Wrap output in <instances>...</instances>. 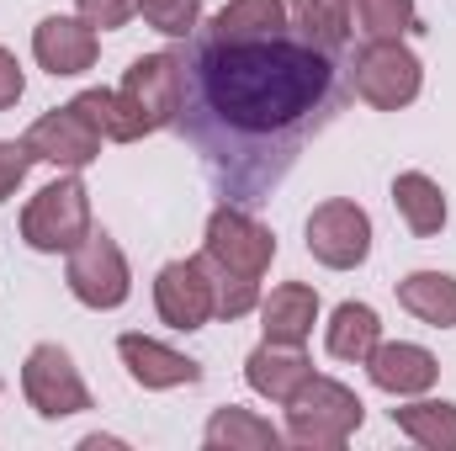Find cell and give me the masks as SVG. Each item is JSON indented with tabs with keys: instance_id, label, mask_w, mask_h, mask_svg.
Here are the masks:
<instances>
[{
	"instance_id": "484cf974",
	"label": "cell",
	"mask_w": 456,
	"mask_h": 451,
	"mask_svg": "<svg viewBox=\"0 0 456 451\" xmlns=\"http://www.w3.org/2000/svg\"><path fill=\"white\" fill-rule=\"evenodd\" d=\"M138 11L165 37H191L197 21H202V0H138Z\"/></svg>"
},
{
	"instance_id": "30bf717a",
	"label": "cell",
	"mask_w": 456,
	"mask_h": 451,
	"mask_svg": "<svg viewBox=\"0 0 456 451\" xmlns=\"http://www.w3.org/2000/svg\"><path fill=\"white\" fill-rule=\"evenodd\" d=\"M27 149H32V160H43V165H59V170H86L96 154H102V133L91 127V117L80 112L75 102L69 107H53V112H43L32 127H27V138H21Z\"/></svg>"
},
{
	"instance_id": "4fadbf2b",
	"label": "cell",
	"mask_w": 456,
	"mask_h": 451,
	"mask_svg": "<svg viewBox=\"0 0 456 451\" xmlns=\"http://www.w3.org/2000/svg\"><path fill=\"white\" fill-rule=\"evenodd\" d=\"M117 356H122V366L138 388H191V382H202V366L191 356H181V350H170V345H159L149 335H122Z\"/></svg>"
},
{
	"instance_id": "7402d4cb",
	"label": "cell",
	"mask_w": 456,
	"mask_h": 451,
	"mask_svg": "<svg viewBox=\"0 0 456 451\" xmlns=\"http://www.w3.org/2000/svg\"><path fill=\"white\" fill-rule=\"evenodd\" d=\"M382 340V319L366 303H340L330 319V356L335 361H366Z\"/></svg>"
},
{
	"instance_id": "4316f807",
	"label": "cell",
	"mask_w": 456,
	"mask_h": 451,
	"mask_svg": "<svg viewBox=\"0 0 456 451\" xmlns=\"http://www.w3.org/2000/svg\"><path fill=\"white\" fill-rule=\"evenodd\" d=\"M255 303H260V282H244V276L213 271V314H218V319H244Z\"/></svg>"
},
{
	"instance_id": "83f0119b",
	"label": "cell",
	"mask_w": 456,
	"mask_h": 451,
	"mask_svg": "<svg viewBox=\"0 0 456 451\" xmlns=\"http://www.w3.org/2000/svg\"><path fill=\"white\" fill-rule=\"evenodd\" d=\"M27 170H32V149L27 144H0V202L16 197V186L27 181Z\"/></svg>"
},
{
	"instance_id": "277c9868",
	"label": "cell",
	"mask_w": 456,
	"mask_h": 451,
	"mask_svg": "<svg viewBox=\"0 0 456 451\" xmlns=\"http://www.w3.org/2000/svg\"><path fill=\"white\" fill-rule=\"evenodd\" d=\"M86 234H91V192L75 176H59L53 186H43L21 213V239L43 255H69Z\"/></svg>"
},
{
	"instance_id": "6da1fadb",
	"label": "cell",
	"mask_w": 456,
	"mask_h": 451,
	"mask_svg": "<svg viewBox=\"0 0 456 451\" xmlns=\"http://www.w3.org/2000/svg\"><path fill=\"white\" fill-rule=\"evenodd\" d=\"M340 102L335 53L303 43L297 32L249 43H213L191 32V48L181 53L175 127L228 202H260L335 122Z\"/></svg>"
},
{
	"instance_id": "2e32d148",
	"label": "cell",
	"mask_w": 456,
	"mask_h": 451,
	"mask_svg": "<svg viewBox=\"0 0 456 451\" xmlns=\"http://www.w3.org/2000/svg\"><path fill=\"white\" fill-rule=\"evenodd\" d=\"M260 319H265V340L276 345H303L319 324V292L308 282H281L265 303H260Z\"/></svg>"
},
{
	"instance_id": "3957f363",
	"label": "cell",
	"mask_w": 456,
	"mask_h": 451,
	"mask_svg": "<svg viewBox=\"0 0 456 451\" xmlns=\"http://www.w3.org/2000/svg\"><path fill=\"white\" fill-rule=\"evenodd\" d=\"M202 255L213 271H228V276H244V282H260L276 260V234L249 218L239 202H224L213 208L208 218V239H202Z\"/></svg>"
},
{
	"instance_id": "8fae6325",
	"label": "cell",
	"mask_w": 456,
	"mask_h": 451,
	"mask_svg": "<svg viewBox=\"0 0 456 451\" xmlns=\"http://www.w3.org/2000/svg\"><path fill=\"white\" fill-rule=\"evenodd\" d=\"M154 308L170 330H202L213 319V266H208V255L170 260L154 282Z\"/></svg>"
},
{
	"instance_id": "52a82bcc",
	"label": "cell",
	"mask_w": 456,
	"mask_h": 451,
	"mask_svg": "<svg viewBox=\"0 0 456 451\" xmlns=\"http://www.w3.org/2000/svg\"><path fill=\"white\" fill-rule=\"evenodd\" d=\"M69 292L86 303V308H122L127 292H133V276H127V260L117 250L112 234H86L75 250H69V271H64Z\"/></svg>"
},
{
	"instance_id": "ffe728a7",
	"label": "cell",
	"mask_w": 456,
	"mask_h": 451,
	"mask_svg": "<svg viewBox=\"0 0 456 451\" xmlns=\"http://www.w3.org/2000/svg\"><path fill=\"white\" fill-rule=\"evenodd\" d=\"M208 447L213 451H276L281 447V430L271 425V420H260V414H249V409H218L213 420H208Z\"/></svg>"
},
{
	"instance_id": "8992f818",
	"label": "cell",
	"mask_w": 456,
	"mask_h": 451,
	"mask_svg": "<svg viewBox=\"0 0 456 451\" xmlns=\"http://www.w3.org/2000/svg\"><path fill=\"white\" fill-rule=\"evenodd\" d=\"M21 393L43 420H69V414L91 409V388L80 382V366L59 345H32V356L21 366Z\"/></svg>"
},
{
	"instance_id": "7c38bea8",
	"label": "cell",
	"mask_w": 456,
	"mask_h": 451,
	"mask_svg": "<svg viewBox=\"0 0 456 451\" xmlns=\"http://www.w3.org/2000/svg\"><path fill=\"white\" fill-rule=\"evenodd\" d=\"M32 53L53 80L59 75H86L96 64V27L86 16H43L37 32H32Z\"/></svg>"
},
{
	"instance_id": "d6986e66",
	"label": "cell",
	"mask_w": 456,
	"mask_h": 451,
	"mask_svg": "<svg viewBox=\"0 0 456 451\" xmlns=\"http://www.w3.org/2000/svg\"><path fill=\"white\" fill-rule=\"evenodd\" d=\"M393 202H398L403 224L414 228L419 239H430V234L446 228V197H441V186H436L430 176H419V170H403V176L393 181Z\"/></svg>"
},
{
	"instance_id": "ac0fdd59",
	"label": "cell",
	"mask_w": 456,
	"mask_h": 451,
	"mask_svg": "<svg viewBox=\"0 0 456 451\" xmlns=\"http://www.w3.org/2000/svg\"><path fill=\"white\" fill-rule=\"evenodd\" d=\"M398 303H403L419 324L452 330L456 324V276H446V271H414V276L398 282Z\"/></svg>"
},
{
	"instance_id": "603a6c76",
	"label": "cell",
	"mask_w": 456,
	"mask_h": 451,
	"mask_svg": "<svg viewBox=\"0 0 456 451\" xmlns=\"http://www.w3.org/2000/svg\"><path fill=\"white\" fill-rule=\"evenodd\" d=\"M393 425L425 451H456V404H403L393 409Z\"/></svg>"
},
{
	"instance_id": "44dd1931",
	"label": "cell",
	"mask_w": 456,
	"mask_h": 451,
	"mask_svg": "<svg viewBox=\"0 0 456 451\" xmlns=\"http://www.w3.org/2000/svg\"><path fill=\"white\" fill-rule=\"evenodd\" d=\"M292 27L303 43L340 53L350 43V0H292Z\"/></svg>"
},
{
	"instance_id": "f546056e",
	"label": "cell",
	"mask_w": 456,
	"mask_h": 451,
	"mask_svg": "<svg viewBox=\"0 0 456 451\" xmlns=\"http://www.w3.org/2000/svg\"><path fill=\"white\" fill-rule=\"evenodd\" d=\"M21 91H27L21 64H16V53H11V48H0V112H11V107L21 102Z\"/></svg>"
},
{
	"instance_id": "7a4b0ae2",
	"label": "cell",
	"mask_w": 456,
	"mask_h": 451,
	"mask_svg": "<svg viewBox=\"0 0 456 451\" xmlns=\"http://www.w3.org/2000/svg\"><path fill=\"white\" fill-rule=\"evenodd\" d=\"M361 398L335 382V377H308L292 398H287V441L314 451H335L361 430Z\"/></svg>"
},
{
	"instance_id": "ba28073f",
	"label": "cell",
	"mask_w": 456,
	"mask_h": 451,
	"mask_svg": "<svg viewBox=\"0 0 456 451\" xmlns=\"http://www.w3.org/2000/svg\"><path fill=\"white\" fill-rule=\"evenodd\" d=\"M117 91L138 112L143 133L170 127L175 112H181V53H143V59H133Z\"/></svg>"
},
{
	"instance_id": "cb8c5ba5",
	"label": "cell",
	"mask_w": 456,
	"mask_h": 451,
	"mask_svg": "<svg viewBox=\"0 0 456 451\" xmlns=\"http://www.w3.org/2000/svg\"><path fill=\"white\" fill-rule=\"evenodd\" d=\"M75 107L91 117V127L107 138V144H133V138H143V122H138V112L122 102V91H80L75 96Z\"/></svg>"
},
{
	"instance_id": "5bb4252c",
	"label": "cell",
	"mask_w": 456,
	"mask_h": 451,
	"mask_svg": "<svg viewBox=\"0 0 456 451\" xmlns=\"http://www.w3.org/2000/svg\"><path fill=\"white\" fill-rule=\"evenodd\" d=\"M366 372H371V382L382 388V393H393V398H419L425 388H436V356L425 350V345H409V340H393V345H382L377 340V350L366 356Z\"/></svg>"
},
{
	"instance_id": "5b68a950",
	"label": "cell",
	"mask_w": 456,
	"mask_h": 451,
	"mask_svg": "<svg viewBox=\"0 0 456 451\" xmlns=\"http://www.w3.org/2000/svg\"><path fill=\"white\" fill-rule=\"evenodd\" d=\"M419 86H425V70H419V59H414L398 37L366 43V48L355 53V64H350V91H355L366 107H377V112L409 107V102L419 96Z\"/></svg>"
},
{
	"instance_id": "d4e9b609",
	"label": "cell",
	"mask_w": 456,
	"mask_h": 451,
	"mask_svg": "<svg viewBox=\"0 0 456 451\" xmlns=\"http://www.w3.org/2000/svg\"><path fill=\"white\" fill-rule=\"evenodd\" d=\"M350 16H355V27L366 32V43H387V37L419 32L414 0H350Z\"/></svg>"
},
{
	"instance_id": "9a60e30c",
	"label": "cell",
	"mask_w": 456,
	"mask_h": 451,
	"mask_svg": "<svg viewBox=\"0 0 456 451\" xmlns=\"http://www.w3.org/2000/svg\"><path fill=\"white\" fill-rule=\"evenodd\" d=\"M308 377H314V361L303 356V345H276V340H265V345H255L249 361H244V382H249L260 398H271V404H287Z\"/></svg>"
},
{
	"instance_id": "f1b7e54d",
	"label": "cell",
	"mask_w": 456,
	"mask_h": 451,
	"mask_svg": "<svg viewBox=\"0 0 456 451\" xmlns=\"http://www.w3.org/2000/svg\"><path fill=\"white\" fill-rule=\"evenodd\" d=\"M75 5H80V16H86L91 27H102V32L133 21V11H138V0H75Z\"/></svg>"
},
{
	"instance_id": "e0dca14e",
	"label": "cell",
	"mask_w": 456,
	"mask_h": 451,
	"mask_svg": "<svg viewBox=\"0 0 456 451\" xmlns=\"http://www.w3.org/2000/svg\"><path fill=\"white\" fill-rule=\"evenodd\" d=\"M276 32H287L281 0H228L202 27V37H213V43H249V37H276Z\"/></svg>"
},
{
	"instance_id": "9c48e42d",
	"label": "cell",
	"mask_w": 456,
	"mask_h": 451,
	"mask_svg": "<svg viewBox=\"0 0 456 451\" xmlns=\"http://www.w3.org/2000/svg\"><path fill=\"white\" fill-rule=\"evenodd\" d=\"M308 255L319 266H330V271L361 266L371 255V218H366V208H355L345 197L314 208V218H308Z\"/></svg>"
}]
</instances>
